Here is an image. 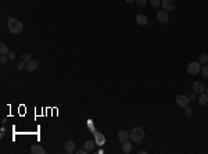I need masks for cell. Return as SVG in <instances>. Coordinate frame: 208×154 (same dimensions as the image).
Returning <instances> with one entry per match:
<instances>
[{"label": "cell", "mask_w": 208, "mask_h": 154, "mask_svg": "<svg viewBox=\"0 0 208 154\" xmlns=\"http://www.w3.org/2000/svg\"><path fill=\"white\" fill-rule=\"evenodd\" d=\"M0 54H1V56H7V54H8V47H7L6 43H1V45H0Z\"/></svg>", "instance_id": "e0dca14e"}, {"label": "cell", "mask_w": 208, "mask_h": 154, "mask_svg": "<svg viewBox=\"0 0 208 154\" xmlns=\"http://www.w3.org/2000/svg\"><path fill=\"white\" fill-rule=\"evenodd\" d=\"M198 103H200V104H202V106L208 104V95L205 93V92H202V93H200V95H198Z\"/></svg>", "instance_id": "5bb4252c"}, {"label": "cell", "mask_w": 208, "mask_h": 154, "mask_svg": "<svg viewBox=\"0 0 208 154\" xmlns=\"http://www.w3.org/2000/svg\"><path fill=\"white\" fill-rule=\"evenodd\" d=\"M7 57L10 58V60H14V58H15V53H14V51H8Z\"/></svg>", "instance_id": "4316f807"}, {"label": "cell", "mask_w": 208, "mask_h": 154, "mask_svg": "<svg viewBox=\"0 0 208 154\" xmlns=\"http://www.w3.org/2000/svg\"><path fill=\"white\" fill-rule=\"evenodd\" d=\"M136 22H138L139 25L144 26L149 24V18L146 17L144 14H138V15H136Z\"/></svg>", "instance_id": "9c48e42d"}, {"label": "cell", "mask_w": 208, "mask_h": 154, "mask_svg": "<svg viewBox=\"0 0 208 154\" xmlns=\"http://www.w3.org/2000/svg\"><path fill=\"white\" fill-rule=\"evenodd\" d=\"M126 3H128V4H131V3H133V1H136V0H125Z\"/></svg>", "instance_id": "f1b7e54d"}, {"label": "cell", "mask_w": 208, "mask_h": 154, "mask_svg": "<svg viewBox=\"0 0 208 154\" xmlns=\"http://www.w3.org/2000/svg\"><path fill=\"white\" fill-rule=\"evenodd\" d=\"M131 139V133L128 132V131H125V129H121L120 132H118V140L120 142H126V140H129Z\"/></svg>", "instance_id": "ba28073f"}, {"label": "cell", "mask_w": 208, "mask_h": 154, "mask_svg": "<svg viewBox=\"0 0 208 154\" xmlns=\"http://www.w3.org/2000/svg\"><path fill=\"white\" fill-rule=\"evenodd\" d=\"M95 146H96V142H93V140H86V143H85V148L88 150L89 153L95 150Z\"/></svg>", "instance_id": "9a60e30c"}, {"label": "cell", "mask_w": 208, "mask_h": 154, "mask_svg": "<svg viewBox=\"0 0 208 154\" xmlns=\"http://www.w3.org/2000/svg\"><path fill=\"white\" fill-rule=\"evenodd\" d=\"M75 148H76L75 142L69 140V142H67V143H65V153H67V154H72L74 151H75Z\"/></svg>", "instance_id": "30bf717a"}, {"label": "cell", "mask_w": 208, "mask_h": 154, "mask_svg": "<svg viewBox=\"0 0 208 154\" xmlns=\"http://www.w3.org/2000/svg\"><path fill=\"white\" fill-rule=\"evenodd\" d=\"M168 19H169V14H168V11H165L164 8H162L161 11H157V21L158 22L165 24V22H168Z\"/></svg>", "instance_id": "8992f818"}, {"label": "cell", "mask_w": 208, "mask_h": 154, "mask_svg": "<svg viewBox=\"0 0 208 154\" xmlns=\"http://www.w3.org/2000/svg\"><path fill=\"white\" fill-rule=\"evenodd\" d=\"M161 6L165 11H172L176 8V1L175 0H161Z\"/></svg>", "instance_id": "277c9868"}, {"label": "cell", "mask_w": 208, "mask_h": 154, "mask_svg": "<svg viewBox=\"0 0 208 154\" xmlns=\"http://www.w3.org/2000/svg\"><path fill=\"white\" fill-rule=\"evenodd\" d=\"M21 58H22V61H25L26 64H28L32 60V56H31V53H24V54L21 56Z\"/></svg>", "instance_id": "ffe728a7"}, {"label": "cell", "mask_w": 208, "mask_h": 154, "mask_svg": "<svg viewBox=\"0 0 208 154\" xmlns=\"http://www.w3.org/2000/svg\"><path fill=\"white\" fill-rule=\"evenodd\" d=\"M193 92H196L197 95H200V93H202V92H205V86H204V84L200 82V81H196L194 84H193Z\"/></svg>", "instance_id": "52a82bcc"}, {"label": "cell", "mask_w": 208, "mask_h": 154, "mask_svg": "<svg viewBox=\"0 0 208 154\" xmlns=\"http://www.w3.org/2000/svg\"><path fill=\"white\" fill-rule=\"evenodd\" d=\"M201 75H202V78L208 79V64H204L201 67Z\"/></svg>", "instance_id": "d6986e66"}, {"label": "cell", "mask_w": 208, "mask_h": 154, "mask_svg": "<svg viewBox=\"0 0 208 154\" xmlns=\"http://www.w3.org/2000/svg\"><path fill=\"white\" fill-rule=\"evenodd\" d=\"M7 58H8L7 56H1V57H0V64H1V65L6 64V63H7Z\"/></svg>", "instance_id": "d4e9b609"}, {"label": "cell", "mask_w": 208, "mask_h": 154, "mask_svg": "<svg viewBox=\"0 0 208 154\" xmlns=\"http://www.w3.org/2000/svg\"><path fill=\"white\" fill-rule=\"evenodd\" d=\"M149 1H150L151 7H154V8H158L161 6V0H149Z\"/></svg>", "instance_id": "44dd1931"}, {"label": "cell", "mask_w": 208, "mask_h": 154, "mask_svg": "<svg viewBox=\"0 0 208 154\" xmlns=\"http://www.w3.org/2000/svg\"><path fill=\"white\" fill-rule=\"evenodd\" d=\"M17 70L18 71H24V70H26V63L25 61H21L18 65H17Z\"/></svg>", "instance_id": "603a6c76"}, {"label": "cell", "mask_w": 208, "mask_h": 154, "mask_svg": "<svg viewBox=\"0 0 208 154\" xmlns=\"http://www.w3.org/2000/svg\"><path fill=\"white\" fill-rule=\"evenodd\" d=\"M186 71H187L189 75H197V74L201 72V64H200L198 61H193V63H190V64L186 67Z\"/></svg>", "instance_id": "3957f363"}, {"label": "cell", "mask_w": 208, "mask_h": 154, "mask_svg": "<svg viewBox=\"0 0 208 154\" xmlns=\"http://www.w3.org/2000/svg\"><path fill=\"white\" fill-rule=\"evenodd\" d=\"M147 1H149V0H136L135 3H136L139 7H144L146 4H147Z\"/></svg>", "instance_id": "cb8c5ba5"}, {"label": "cell", "mask_w": 208, "mask_h": 154, "mask_svg": "<svg viewBox=\"0 0 208 154\" xmlns=\"http://www.w3.org/2000/svg\"><path fill=\"white\" fill-rule=\"evenodd\" d=\"M95 137H96L95 142H96V144H97V146H103V144L106 143V137L101 135L100 132H96V133H95Z\"/></svg>", "instance_id": "4fadbf2b"}, {"label": "cell", "mask_w": 208, "mask_h": 154, "mask_svg": "<svg viewBox=\"0 0 208 154\" xmlns=\"http://www.w3.org/2000/svg\"><path fill=\"white\" fill-rule=\"evenodd\" d=\"M122 150H124V153L125 154H129L131 151H132V144H131L128 140L124 142V144H122Z\"/></svg>", "instance_id": "2e32d148"}, {"label": "cell", "mask_w": 208, "mask_h": 154, "mask_svg": "<svg viewBox=\"0 0 208 154\" xmlns=\"http://www.w3.org/2000/svg\"><path fill=\"white\" fill-rule=\"evenodd\" d=\"M193 111H194V110L191 108V107H189V106H187V107H185V114H186L187 117L193 115Z\"/></svg>", "instance_id": "7402d4cb"}, {"label": "cell", "mask_w": 208, "mask_h": 154, "mask_svg": "<svg viewBox=\"0 0 208 154\" xmlns=\"http://www.w3.org/2000/svg\"><path fill=\"white\" fill-rule=\"evenodd\" d=\"M38 67H39V61H38V60H31V61L26 64V71L32 72V71L38 70Z\"/></svg>", "instance_id": "7c38bea8"}, {"label": "cell", "mask_w": 208, "mask_h": 154, "mask_svg": "<svg viewBox=\"0 0 208 154\" xmlns=\"http://www.w3.org/2000/svg\"><path fill=\"white\" fill-rule=\"evenodd\" d=\"M196 99H197V93H196V92H191L189 96V100H196Z\"/></svg>", "instance_id": "484cf974"}, {"label": "cell", "mask_w": 208, "mask_h": 154, "mask_svg": "<svg viewBox=\"0 0 208 154\" xmlns=\"http://www.w3.org/2000/svg\"><path fill=\"white\" fill-rule=\"evenodd\" d=\"M198 63L201 65L208 64V54H201V56L198 57Z\"/></svg>", "instance_id": "ac0fdd59"}, {"label": "cell", "mask_w": 208, "mask_h": 154, "mask_svg": "<svg viewBox=\"0 0 208 154\" xmlns=\"http://www.w3.org/2000/svg\"><path fill=\"white\" fill-rule=\"evenodd\" d=\"M175 102H176V104L179 106V107H187L189 106V97L185 96V95H178L176 99H175Z\"/></svg>", "instance_id": "5b68a950"}, {"label": "cell", "mask_w": 208, "mask_h": 154, "mask_svg": "<svg viewBox=\"0 0 208 154\" xmlns=\"http://www.w3.org/2000/svg\"><path fill=\"white\" fill-rule=\"evenodd\" d=\"M86 153H89V151H88V150H86L85 147H83V148H79V150L76 151V154H86Z\"/></svg>", "instance_id": "83f0119b"}, {"label": "cell", "mask_w": 208, "mask_h": 154, "mask_svg": "<svg viewBox=\"0 0 208 154\" xmlns=\"http://www.w3.org/2000/svg\"><path fill=\"white\" fill-rule=\"evenodd\" d=\"M7 28H8V31L14 35H17V33H21L22 32V29H24V25H22V22L17 18H8L7 19Z\"/></svg>", "instance_id": "6da1fadb"}, {"label": "cell", "mask_w": 208, "mask_h": 154, "mask_svg": "<svg viewBox=\"0 0 208 154\" xmlns=\"http://www.w3.org/2000/svg\"><path fill=\"white\" fill-rule=\"evenodd\" d=\"M31 153L32 154H44L46 150H44L40 144H32L31 146Z\"/></svg>", "instance_id": "8fae6325"}, {"label": "cell", "mask_w": 208, "mask_h": 154, "mask_svg": "<svg viewBox=\"0 0 208 154\" xmlns=\"http://www.w3.org/2000/svg\"><path fill=\"white\" fill-rule=\"evenodd\" d=\"M205 93H207V95H208V88H205Z\"/></svg>", "instance_id": "f546056e"}, {"label": "cell", "mask_w": 208, "mask_h": 154, "mask_svg": "<svg viewBox=\"0 0 208 154\" xmlns=\"http://www.w3.org/2000/svg\"><path fill=\"white\" fill-rule=\"evenodd\" d=\"M131 133V140L135 142V143H140V142H143L144 139V129L142 128V126H135V128L129 132Z\"/></svg>", "instance_id": "7a4b0ae2"}]
</instances>
